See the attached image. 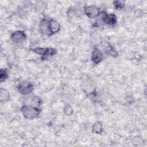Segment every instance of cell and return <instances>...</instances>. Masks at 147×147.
Wrapping results in <instances>:
<instances>
[{
    "label": "cell",
    "instance_id": "cell-1",
    "mask_svg": "<svg viewBox=\"0 0 147 147\" xmlns=\"http://www.w3.org/2000/svg\"><path fill=\"white\" fill-rule=\"evenodd\" d=\"M23 116L28 119H33L37 118L40 112L38 107L31 105H24L21 108Z\"/></svg>",
    "mask_w": 147,
    "mask_h": 147
},
{
    "label": "cell",
    "instance_id": "cell-2",
    "mask_svg": "<svg viewBox=\"0 0 147 147\" xmlns=\"http://www.w3.org/2000/svg\"><path fill=\"white\" fill-rule=\"evenodd\" d=\"M39 29L40 32L48 36L52 35L50 26V20L47 19H42L40 22Z\"/></svg>",
    "mask_w": 147,
    "mask_h": 147
},
{
    "label": "cell",
    "instance_id": "cell-3",
    "mask_svg": "<svg viewBox=\"0 0 147 147\" xmlns=\"http://www.w3.org/2000/svg\"><path fill=\"white\" fill-rule=\"evenodd\" d=\"M84 13L89 18L97 17L100 14L99 9L94 5L87 6L84 7Z\"/></svg>",
    "mask_w": 147,
    "mask_h": 147
},
{
    "label": "cell",
    "instance_id": "cell-4",
    "mask_svg": "<svg viewBox=\"0 0 147 147\" xmlns=\"http://www.w3.org/2000/svg\"><path fill=\"white\" fill-rule=\"evenodd\" d=\"M33 52L42 56H53L55 54L56 50L52 48L37 47L33 49Z\"/></svg>",
    "mask_w": 147,
    "mask_h": 147
},
{
    "label": "cell",
    "instance_id": "cell-5",
    "mask_svg": "<svg viewBox=\"0 0 147 147\" xmlns=\"http://www.w3.org/2000/svg\"><path fill=\"white\" fill-rule=\"evenodd\" d=\"M17 89L21 94H28L33 91V86L30 83H22L18 85Z\"/></svg>",
    "mask_w": 147,
    "mask_h": 147
},
{
    "label": "cell",
    "instance_id": "cell-6",
    "mask_svg": "<svg viewBox=\"0 0 147 147\" xmlns=\"http://www.w3.org/2000/svg\"><path fill=\"white\" fill-rule=\"evenodd\" d=\"M11 40L16 42H20L24 41L26 38V34L22 31H16L11 36Z\"/></svg>",
    "mask_w": 147,
    "mask_h": 147
},
{
    "label": "cell",
    "instance_id": "cell-7",
    "mask_svg": "<svg viewBox=\"0 0 147 147\" xmlns=\"http://www.w3.org/2000/svg\"><path fill=\"white\" fill-rule=\"evenodd\" d=\"M103 53L98 48H95L92 53V61L96 64L99 63L103 59Z\"/></svg>",
    "mask_w": 147,
    "mask_h": 147
},
{
    "label": "cell",
    "instance_id": "cell-8",
    "mask_svg": "<svg viewBox=\"0 0 147 147\" xmlns=\"http://www.w3.org/2000/svg\"><path fill=\"white\" fill-rule=\"evenodd\" d=\"M102 21L106 24L109 25H113L116 23L117 18L116 16L113 14H103L102 16Z\"/></svg>",
    "mask_w": 147,
    "mask_h": 147
},
{
    "label": "cell",
    "instance_id": "cell-9",
    "mask_svg": "<svg viewBox=\"0 0 147 147\" xmlns=\"http://www.w3.org/2000/svg\"><path fill=\"white\" fill-rule=\"evenodd\" d=\"M50 26H51V30L52 34L55 33L59 32L60 28V24L55 20H50Z\"/></svg>",
    "mask_w": 147,
    "mask_h": 147
},
{
    "label": "cell",
    "instance_id": "cell-10",
    "mask_svg": "<svg viewBox=\"0 0 147 147\" xmlns=\"http://www.w3.org/2000/svg\"><path fill=\"white\" fill-rule=\"evenodd\" d=\"M10 98V94L6 89L1 88L0 92V100L1 102H6Z\"/></svg>",
    "mask_w": 147,
    "mask_h": 147
},
{
    "label": "cell",
    "instance_id": "cell-11",
    "mask_svg": "<svg viewBox=\"0 0 147 147\" xmlns=\"http://www.w3.org/2000/svg\"><path fill=\"white\" fill-rule=\"evenodd\" d=\"M92 131L96 133L99 134L102 131V123L99 122H96L94 123V125L92 126Z\"/></svg>",
    "mask_w": 147,
    "mask_h": 147
},
{
    "label": "cell",
    "instance_id": "cell-12",
    "mask_svg": "<svg viewBox=\"0 0 147 147\" xmlns=\"http://www.w3.org/2000/svg\"><path fill=\"white\" fill-rule=\"evenodd\" d=\"M41 103H42L41 99L38 96H34L32 98V102H31L32 105L34 107H39L41 105Z\"/></svg>",
    "mask_w": 147,
    "mask_h": 147
},
{
    "label": "cell",
    "instance_id": "cell-13",
    "mask_svg": "<svg viewBox=\"0 0 147 147\" xmlns=\"http://www.w3.org/2000/svg\"><path fill=\"white\" fill-rule=\"evenodd\" d=\"M64 113L67 115H70L72 114L73 110L69 105H66L64 108Z\"/></svg>",
    "mask_w": 147,
    "mask_h": 147
},
{
    "label": "cell",
    "instance_id": "cell-14",
    "mask_svg": "<svg viewBox=\"0 0 147 147\" xmlns=\"http://www.w3.org/2000/svg\"><path fill=\"white\" fill-rule=\"evenodd\" d=\"M7 77V73L6 69H1V74H0V78H1V82H3L5 80L6 78Z\"/></svg>",
    "mask_w": 147,
    "mask_h": 147
},
{
    "label": "cell",
    "instance_id": "cell-15",
    "mask_svg": "<svg viewBox=\"0 0 147 147\" xmlns=\"http://www.w3.org/2000/svg\"><path fill=\"white\" fill-rule=\"evenodd\" d=\"M114 5L116 8H121L123 4L122 3V2L121 1H115L114 2Z\"/></svg>",
    "mask_w": 147,
    "mask_h": 147
}]
</instances>
